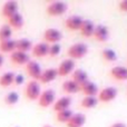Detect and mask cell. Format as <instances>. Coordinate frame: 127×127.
Listing matches in <instances>:
<instances>
[{
  "label": "cell",
  "mask_w": 127,
  "mask_h": 127,
  "mask_svg": "<svg viewBox=\"0 0 127 127\" xmlns=\"http://www.w3.org/2000/svg\"><path fill=\"white\" fill-rule=\"evenodd\" d=\"M42 127H53V126H50V125H44Z\"/></svg>",
  "instance_id": "36"
},
{
  "label": "cell",
  "mask_w": 127,
  "mask_h": 127,
  "mask_svg": "<svg viewBox=\"0 0 127 127\" xmlns=\"http://www.w3.org/2000/svg\"><path fill=\"white\" fill-rule=\"evenodd\" d=\"M88 54V46L84 42H76L72 44L69 48L67 49V56L68 58L72 60L81 59Z\"/></svg>",
  "instance_id": "1"
},
{
  "label": "cell",
  "mask_w": 127,
  "mask_h": 127,
  "mask_svg": "<svg viewBox=\"0 0 127 127\" xmlns=\"http://www.w3.org/2000/svg\"><path fill=\"white\" fill-rule=\"evenodd\" d=\"M32 48V42L27 38H20L16 40V50L22 51V53H28Z\"/></svg>",
  "instance_id": "24"
},
{
  "label": "cell",
  "mask_w": 127,
  "mask_h": 127,
  "mask_svg": "<svg viewBox=\"0 0 127 127\" xmlns=\"http://www.w3.org/2000/svg\"><path fill=\"white\" fill-rule=\"evenodd\" d=\"M45 42L46 44H58V42L62 40L63 38V33L60 30L56 28H48L44 31V35H42Z\"/></svg>",
  "instance_id": "8"
},
{
  "label": "cell",
  "mask_w": 127,
  "mask_h": 127,
  "mask_svg": "<svg viewBox=\"0 0 127 127\" xmlns=\"http://www.w3.org/2000/svg\"><path fill=\"white\" fill-rule=\"evenodd\" d=\"M40 94H41V88H40V84L37 80H29L26 84L25 87V96L28 100H37L39 98Z\"/></svg>",
  "instance_id": "2"
},
{
  "label": "cell",
  "mask_w": 127,
  "mask_h": 127,
  "mask_svg": "<svg viewBox=\"0 0 127 127\" xmlns=\"http://www.w3.org/2000/svg\"><path fill=\"white\" fill-rule=\"evenodd\" d=\"M93 37L99 42H105L109 38V29L105 25H97L95 26V30Z\"/></svg>",
  "instance_id": "12"
},
{
  "label": "cell",
  "mask_w": 127,
  "mask_h": 127,
  "mask_svg": "<svg viewBox=\"0 0 127 127\" xmlns=\"http://www.w3.org/2000/svg\"><path fill=\"white\" fill-rule=\"evenodd\" d=\"M18 9H19V4H18L17 1H15V0L7 1V2H4L1 8V16L8 19V18L11 17L12 15L19 12Z\"/></svg>",
  "instance_id": "11"
},
{
  "label": "cell",
  "mask_w": 127,
  "mask_h": 127,
  "mask_svg": "<svg viewBox=\"0 0 127 127\" xmlns=\"http://www.w3.org/2000/svg\"><path fill=\"white\" fill-rule=\"evenodd\" d=\"M118 10L122 12H127V0H123L118 3Z\"/></svg>",
  "instance_id": "33"
},
{
  "label": "cell",
  "mask_w": 127,
  "mask_h": 127,
  "mask_svg": "<svg viewBox=\"0 0 127 127\" xmlns=\"http://www.w3.org/2000/svg\"><path fill=\"white\" fill-rule=\"evenodd\" d=\"M57 77H58V75H57V69H56V68H47V69L42 70L38 83L39 84H49L55 80Z\"/></svg>",
  "instance_id": "15"
},
{
  "label": "cell",
  "mask_w": 127,
  "mask_h": 127,
  "mask_svg": "<svg viewBox=\"0 0 127 127\" xmlns=\"http://www.w3.org/2000/svg\"><path fill=\"white\" fill-rule=\"evenodd\" d=\"M62 51V47H60L59 44H53L49 46V51H48V56L51 58L57 57L58 55Z\"/></svg>",
  "instance_id": "31"
},
{
  "label": "cell",
  "mask_w": 127,
  "mask_h": 127,
  "mask_svg": "<svg viewBox=\"0 0 127 127\" xmlns=\"http://www.w3.org/2000/svg\"><path fill=\"white\" fill-rule=\"evenodd\" d=\"M2 65H3V56H2V54H0V68Z\"/></svg>",
  "instance_id": "35"
},
{
  "label": "cell",
  "mask_w": 127,
  "mask_h": 127,
  "mask_svg": "<svg viewBox=\"0 0 127 127\" xmlns=\"http://www.w3.org/2000/svg\"><path fill=\"white\" fill-rule=\"evenodd\" d=\"M11 35H12V29L8 25H2L0 27V41L11 39Z\"/></svg>",
  "instance_id": "30"
},
{
  "label": "cell",
  "mask_w": 127,
  "mask_h": 127,
  "mask_svg": "<svg viewBox=\"0 0 127 127\" xmlns=\"http://www.w3.org/2000/svg\"><path fill=\"white\" fill-rule=\"evenodd\" d=\"M68 10V4L64 1H53L47 6L46 13L50 17H58L63 16Z\"/></svg>",
  "instance_id": "3"
},
{
  "label": "cell",
  "mask_w": 127,
  "mask_h": 127,
  "mask_svg": "<svg viewBox=\"0 0 127 127\" xmlns=\"http://www.w3.org/2000/svg\"><path fill=\"white\" fill-rule=\"evenodd\" d=\"M75 66H76L75 60L70 59V58L64 59L63 62L60 63V65L58 66V68H56V69H57L58 77H66V76H68V75L72 74V71L75 70Z\"/></svg>",
  "instance_id": "7"
},
{
  "label": "cell",
  "mask_w": 127,
  "mask_h": 127,
  "mask_svg": "<svg viewBox=\"0 0 127 127\" xmlns=\"http://www.w3.org/2000/svg\"><path fill=\"white\" fill-rule=\"evenodd\" d=\"M24 80H25V78H24V76H22V75H16V76H15V80H13V85L19 86V85H21V84L24 83Z\"/></svg>",
  "instance_id": "32"
},
{
  "label": "cell",
  "mask_w": 127,
  "mask_h": 127,
  "mask_svg": "<svg viewBox=\"0 0 127 127\" xmlns=\"http://www.w3.org/2000/svg\"><path fill=\"white\" fill-rule=\"evenodd\" d=\"M109 127H126V125L124 123H121V122H117V123L112 124Z\"/></svg>",
  "instance_id": "34"
},
{
  "label": "cell",
  "mask_w": 127,
  "mask_h": 127,
  "mask_svg": "<svg viewBox=\"0 0 127 127\" xmlns=\"http://www.w3.org/2000/svg\"><path fill=\"white\" fill-rule=\"evenodd\" d=\"M48 51H49L48 44H46L45 41L37 42L31 48V56L35 58H44L46 56H48Z\"/></svg>",
  "instance_id": "9"
},
{
  "label": "cell",
  "mask_w": 127,
  "mask_h": 127,
  "mask_svg": "<svg viewBox=\"0 0 127 127\" xmlns=\"http://www.w3.org/2000/svg\"><path fill=\"white\" fill-rule=\"evenodd\" d=\"M80 93H83L84 96H96L98 94V87L95 83L88 80L80 86Z\"/></svg>",
  "instance_id": "19"
},
{
  "label": "cell",
  "mask_w": 127,
  "mask_h": 127,
  "mask_svg": "<svg viewBox=\"0 0 127 127\" xmlns=\"http://www.w3.org/2000/svg\"><path fill=\"white\" fill-rule=\"evenodd\" d=\"M25 70H26L27 75L32 80H37V81L39 80L40 75L42 72V69L39 64L36 62V60H31V59L25 65Z\"/></svg>",
  "instance_id": "6"
},
{
  "label": "cell",
  "mask_w": 127,
  "mask_h": 127,
  "mask_svg": "<svg viewBox=\"0 0 127 127\" xmlns=\"http://www.w3.org/2000/svg\"><path fill=\"white\" fill-rule=\"evenodd\" d=\"M8 26L10 27L12 30H20L24 26V17L21 13L17 12L15 15H12L11 17H9L8 19Z\"/></svg>",
  "instance_id": "18"
},
{
  "label": "cell",
  "mask_w": 127,
  "mask_h": 127,
  "mask_svg": "<svg viewBox=\"0 0 127 127\" xmlns=\"http://www.w3.org/2000/svg\"><path fill=\"white\" fill-rule=\"evenodd\" d=\"M109 76L117 81L127 80V67H124V66H114L109 70Z\"/></svg>",
  "instance_id": "14"
},
{
  "label": "cell",
  "mask_w": 127,
  "mask_h": 127,
  "mask_svg": "<svg viewBox=\"0 0 127 127\" xmlns=\"http://www.w3.org/2000/svg\"><path fill=\"white\" fill-rule=\"evenodd\" d=\"M74 113L71 112L70 109H66V110H62V112H58L56 113V121L59 122V123H63V124H66L69 118L72 116Z\"/></svg>",
  "instance_id": "29"
},
{
  "label": "cell",
  "mask_w": 127,
  "mask_h": 127,
  "mask_svg": "<svg viewBox=\"0 0 127 127\" xmlns=\"http://www.w3.org/2000/svg\"><path fill=\"white\" fill-rule=\"evenodd\" d=\"M10 62L16 66H22L26 65L27 63L30 60V57H29L28 53H22V51L19 50H15L10 54Z\"/></svg>",
  "instance_id": "10"
},
{
  "label": "cell",
  "mask_w": 127,
  "mask_h": 127,
  "mask_svg": "<svg viewBox=\"0 0 127 127\" xmlns=\"http://www.w3.org/2000/svg\"><path fill=\"white\" fill-rule=\"evenodd\" d=\"M88 78H89L88 74L84 69H80V68H76L71 74V80H74L75 83L78 84L79 86H81L83 84H85L86 81L89 80Z\"/></svg>",
  "instance_id": "20"
},
{
  "label": "cell",
  "mask_w": 127,
  "mask_h": 127,
  "mask_svg": "<svg viewBox=\"0 0 127 127\" xmlns=\"http://www.w3.org/2000/svg\"><path fill=\"white\" fill-rule=\"evenodd\" d=\"M16 50V40L9 39L4 41H0V53L2 54H11Z\"/></svg>",
  "instance_id": "26"
},
{
  "label": "cell",
  "mask_w": 127,
  "mask_h": 127,
  "mask_svg": "<svg viewBox=\"0 0 127 127\" xmlns=\"http://www.w3.org/2000/svg\"><path fill=\"white\" fill-rule=\"evenodd\" d=\"M83 21L84 19L80 16H70L65 20L64 25L70 31H79L81 25H83Z\"/></svg>",
  "instance_id": "13"
},
{
  "label": "cell",
  "mask_w": 127,
  "mask_h": 127,
  "mask_svg": "<svg viewBox=\"0 0 127 127\" xmlns=\"http://www.w3.org/2000/svg\"><path fill=\"white\" fill-rule=\"evenodd\" d=\"M19 100V94L17 92H9L6 96L3 97V103L8 106L16 105Z\"/></svg>",
  "instance_id": "28"
},
{
  "label": "cell",
  "mask_w": 127,
  "mask_h": 127,
  "mask_svg": "<svg viewBox=\"0 0 127 127\" xmlns=\"http://www.w3.org/2000/svg\"><path fill=\"white\" fill-rule=\"evenodd\" d=\"M99 101L96 96H84V98L80 100V107L84 109H92L96 107Z\"/></svg>",
  "instance_id": "25"
},
{
  "label": "cell",
  "mask_w": 127,
  "mask_h": 127,
  "mask_svg": "<svg viewBox=\"0 0 127 127\" xmlns=\"http://www.w3.org/2000/svg\"><path fill=\"white\" fill-rule=\"evenodd\" d=\"M95 30V25L92 20H84L83 25H81L80 29H79V32L83 37L85 38H90L93 37V33Z\"/></svg>",
  "instance_id": "22"
},
{
  "label": "cell",
  "mask_w": 127,
  "mask_h": 127,
  "mask_svg": "<svg viewBox=\"0 0 127 127\" xmlns=\"http://www.w3.org/2000/svg\"><path fill=\"white\" fill-rule=\"evenodd\" d=\"M100 56L105 62H116L117 60L116 51L113 50V49H109V48L103 49V50L100 51Z\"/></svg>",
  "instance_id": "27"
},
{
  "label": "cell",
  "mask_w": 127,
  "mask_h": 127,
  "mask_svg": "<svg viewBox=\"0 0 127 127\" xmlns=\"http://www.w3.org/2000/svg\"><path fill=\"white\" fill-rule=\"evenodd\" d=\"M56 101V93L54 89H46L41 92L39 98L37 99L38 106L41 108H47L49 106L54 105Z\"/></svg>",
  "instance_id": "4"
},
{
  "label": "cell",
  "mask_w": 127,
  "mask_h": 127,
  "mask_svg": "<svg viewBox=\"0 0 127 127\" xmlns=\"http://www.w3.org/2000/svg\"><path fill=\"white\" fill-rule=\"evenodd\" d=\"M62 89L66 95H72V94H77L80 92V86L78 84H76L74 80H65L62 85Z\"/></svg>",
  "instance_id": "21"
},
{
  "label": "cell",
  "mask_w": 127,
  "mask_h": 127,
  "mask_svg": "<svg viewBox=\"0 0 127 127\" xmlns=\"http://www.w3.org/2000/svg\"><path fill=\"white\" fill-rule=\"evenodd\" d=\"M16 74L13 71H7L0 76V87L2 88H8L11 85H13V80H15Z\"/></svg>",
  "instance_id": "23"
},
{
  "label": "cell",
  "mask_w": 127,
  "mask_h": 127,
  "mask_svg": "<svg viewBox=\"0 0 127 127\" xmlns=\"http://www.w3.org/2000/svg\"><path fill=\"white\" fill-rule=\"evenodd\" d=\"M117 89L115 87H112V86H108V87H105L98 92V96H97V99L98 101L100 103H104V104H107V103H110L113 101L115 98L117 97Z\"/></svg>",
  "instance_id": "5"
},
{
  "label": "cell",
  "mask_w": 127,
  "mask_h": 127,
  "mask_svg": "<svg viewBox=\"0 0 127 127\" xmlns=\"http://www.w3.org/2000/svg\"><path fill=\"white\" fill-rule=\"evenodd\" d=\"M86 123V116L83 113H74L69 121L65 124L66 127H83Z\"/></svg>",
  "instance_id": "17"
},
{
  "label": "cell",
  "mask_w": 127,
  "mask_h": 127,
  "mask_svg": "<svg viewBox=\"0 0 127 127\" xmlns=\"http://www.w3.org/2000/svg\"><path fill=\"white\" fill-rule=\"evenodd\" d=\"M70 105H71V97L63 96V97H60V98H58L57 100L54 103L53 109L55 113H58V112H62V110L69 109Z\"/></svg>",
  "instance_id": "16"
}]
</instances>
